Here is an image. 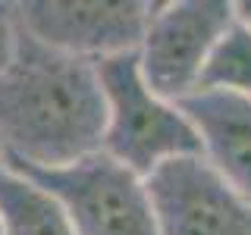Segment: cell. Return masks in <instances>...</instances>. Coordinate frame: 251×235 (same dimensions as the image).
<instances>
[{
    "label": "cell",
    "mask_w": 251,
    "mask_h": 235,
    "mask_svg": "<svg viewBox=\"0 0 251 235\" xmlns=\"http://www.w3.org/2000/svg\"><path fill=\"white\" fill-rule=\"evenodd\" d=\"M6 160V154H3V144H0V163H3Z\"/></svg>",
    "instance_id": "7c38bea8"
},
{
    "label": "cell",
    "mask_w": 251,
    "mask_h": 235,
    "mask_svg": "<svg viewBox=\"0 0 251 235\" xmlns=\"http://www.w3.org/2000/svg\"><path fill=\"white\" fill-rule=\"evenodd\" d=\"M198 91H226L251 100V31L235 19L220 35L204 63Z\"/></svg>",
    "instance_id": "9c48e42d"
},
{
    "label": "cell",
    "mask_w": 251,
    "mask_h": 235,
    "mask_svg": "<svg viewBox=\"0 0 251 235\" xmlns=\"http://www.w3.org/2000/svg\"><path fill=\"white\" fill-rule=\"evenodd\" d=\"M10 166L25 172L63 204L75 235H160L148 182L100 151L63 169Z\"/></svg>",
    "instance_id": "3957f363"
},
{
    "label": "cell",
    "mask_w": 251,
    "mask_h": 235,
    "mask_svg": "<svg viewBox=\"0 0 251 235\" xmlns=\"http://www.w3.org/2000/svg\"><path fill=\"white\" fill-rule=\"evenodd\" d=\"M98 75L107 100L100 154L138 172L141 179L176 157L201 154L198 135L182 107L148 88L135 53L98 63Z\"/></svg>",
    "instance_id": "7a4b0ae2"
},
{
    "label": "cell",
    "mask_w": 251,
    "mask_h": 235,
    "mask_svg": "<svg viewBox=\"0 0 251 235\" xmlns=\"http://www.w3.org/2000/svg\"><path fill=\"white\" fill-rule=\"evenodd\" d=\"M16 44H19V19H16V3L0 0V72L13 63Z\"/></svg>",
    "instance_id": "30bf717a"
},
{
    "label": "cell",
    "mask_w": 251,
    "mask_h": 235,
    "mask_svg": "<svg viewBox=\"0 0 251 235\" xmlns=\"http://www.w3.org/2000/svg\"><path fill=\"white\" fill-rule=\"evenodd\" d=\"M232 22V0H170L154 3L138 47V69L160 97L185 100L198 91L201 69Z\"/></svg>",
    "instance_id": "277c9868"
},
{
    "label": "cell",
    "mask_w": 251,
    "mask_h": 235,
    "mask_svg": "<svg viewBox=\"0 0 251 235\" xmlns=\"http://www.w3.org/2000/svg\"><path fill=\"white\" fill-rule=\"evenodd\" d=\"M0 235H75L63 204L10 163H0Z\"/></svg>",
    "instance_id": "ba28073f"
},
{
    "label": "cell",
    "mask_w": 251,
    "mask_h": 235,
    "mask_svg": "<svg viewBox=\"0 0 251 235\" xmlns=\"http://www.w3.org/2000/svg\"><path fill=\"white\" fill-rule=\"evenodd\" d=\"M145 182L160 235H251V201L201 154L163 163Z\"/></svg>",
    "instance_id": "8992f818"
},
{
    "label": "cell",
    "mask_w": 251,
    "mask_h": 235,
    "mask_svg": "<svg viewBox=\"0 0 251 235\" xmlns=\"http://www.w3.org/2000/svg\"><path fill=\"white\" fill-rule=\"evenodd\" d=\"M154 3L148 0H22L16 19L44 47L91 63L138 53Z\"/></svg>",
    "instance_id": "5b68a950"
},
{
    "label": "cell",
    "mask_w": 251,
    "mask_h": 235,
    "mask_svg": "<svg viewBox=\"0 0 251 235\" xmlns=\"http://www.w3.org/2000/svg\"><path fill=\"white\" fill-rule=\"evenodd\" d=\"M232 19L251 31V0H235L232 3Z\"/></svg>",
    "instance_id": "8fae6325"
},
{
    "label": "cell",
    "mask_w": 251,
    "mask_h": 235,
    "mask_svg": "<svg viewBox=\"0 0 251 235\" xmlns=\"http://www.w3.org/2000/svg\"><path fill=\"white\" fill-rule=\"evenodd\" d=\"M107 100L98 63L44 47L19 25L13 63L0 72V144L10 163L63 169L104 144Z\"/></svg>",
    "instance_id": "6da1fadb"
},
{
    "label": "cell",
    "mask_w": 251,
    "mask_h": 235,
    "mask_svg": "<svg viewBox=\"0 0 251 235\" xmlns=\"http://www.w3.org/2000/svg\"><path fill=\"white\" fill-rule=\"evenodd\" d=\"M179 107L210 169L251 201V100L226 91H195Z\"/></svg>",
    "instance_id": "52a82bcc"
}]
</instances>
